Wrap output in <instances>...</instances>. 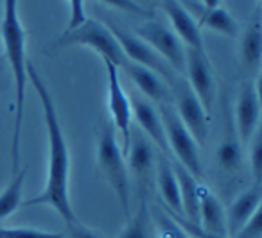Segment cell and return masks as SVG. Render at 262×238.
<instances>
[{
  "label": "cell",
  "instance_id": "cell-1",
  "mask_svg": "<svg viewBox=\"0 0 262 238\" xmlns=\"http://www.w3.org/2000/svg\"><path fill=\"white\" fill-rule=\"evenodd\" d=\"M27 76L33 83V88L40 99L41 111H43V122L47 129V141H49V169L45 186L36 197L24 201V208L31 206H51L65 224L77 220L74 211L72 199H70V151L67 144L63 126L59 122L58 109H56L54 99H52L49 86L45 84L43 77L38 74L34 65H27Z\"/></svg>",
  "mask_w": 262,
  "mask_h": 238
},
{
  "label": "cell",
  "instance_id": "cell-2",
  "mask_svg": "<svg viewBox=\"0 0 262 238\" xmlns=\"http://www.w3.org/2000/svg\"><path fill=\"white\" fill-rule=\"evenodd\" d=\"M0 34L4 41L6 58L13 76L15 86V120H13V136H11V174L20 170V140H22V124L26 113L27 97V51H26V29L20 20L18 0H4V20L0 26Z\"/></svg>",
  "mask_w": 262,
  "mask_h": 238
},
{
  "label": "cell",
  "instance_id": "cell-3",
  "mask_svg": "<svg viewBox=\"0 0 262 238\" xmlns=\"http://www.w3.org/2000/svg\"><path fill=\"white\" fill-rule=\"evenodd\" d=\"M97 165L104 181L115 194L124 217L131 215V176L126 156L112 124H104L97 140Z\"/></svg>",
  "mask_w": 262,
  "mask_h": 238
},
{
  "label": "cell",
  "instance_id": "cell-4",
  "mask_svg": "<svg viewBox=\"0 0 262 238\" xmlns=\"http://www.w3.org/2000/svg\"><path fill=\"white\" fill-rule=\"evenodd\" d=\"M88 47L94 49L102 61H110L120 68L126 63V56H124L122 49H120L117 38L110 31L106 23L99 22L94 18H86L83 23L70 31H65L56 41V47L65 49V47Z\"/></svg>",
  "mask_w": 262,
  "mask_h": 238
},
{
  "label": "cell",
  "instance_id": "cell-5",
  "mask_svg": "<svg viewBox=\"0 0 262 238\" xmlns=\"http://www.w3.org/2000/svg\"><path fill=\"white\" fill-rule=\"evenodd\" d=\"M158 113H160L162 124H164L169 154L176 156L183 169L189 170L196 179H201L203 177V161H201L200 145L196 144L194 136L176 115L172 104H160Z\"/></svg>",
  "mask_w": 262,
  "mask_h": 238
},
{
  "label": "cell",
  "instance_id": "cell-6",
  "mask_svg": "<svg viewBox=\"0 0 262 238\" xmlns=\"http://www.w3.org/2000/svg\"><path fill=\"white\" fill-rule=\"evenodd\" d=\"M171 95H172V108L176 115L183 122V126L189 129V133L194 136L198 145H205L208 140V113L205 111L203 104L196 93L192 91L190 84L183 76H176L171 83Z\"/></svg>",
  "mask_w": 262,
  "mask_h": 238
},
{
  "label": "cell",
  "instance_id": "cell-7",
  "mask_svg": "<svg viewBox=\"0 0 262 238\" xmlns=\"http://www.w3.org/2000/svg\"><path fill=\"white\" fill-rule=\"evenodd\" d=\"M126 163L129 176H133L139 188L140 197H146L151 194L155 184V170H157V151L155 145L146 138V134L140 129H131L129 145L126 151Z\"/></svg>",
  "mask_w": 262,
  "mask_h": 238
},
{
  "label": "cell",
  "instance_id": "cell-8",
  "mask_svg": "<svg viewBox=\"0 0 262 238\" xmlns=\"http://www.w3.org/2000/svg\"><path fill=\"white\" fill-rule=\"evenodd\" d=\"M133 34L139 36L142 41H146L157 54H160L164 61L176 74L183 76V70H185V45L180 41V38L176 36L171 27H167L164 22L157 18H149L144 23H140Z\"/></svg>",
  "mask_w": 262,
  "mask_h": 238
},
{
  "label": "cell",
  "instance_id": "cell-9",
  "mask_svg": "<svg viewBox=\"0 0 262 238\" xmlns=\"http://www.w3.org/2000/svg\"><path fill=\"white\" fill-rule=\"evenodd\" d=\"M106 70V84H108V111L110 118H112V126L115 129V133H119L120 136V147L122 152L126 154L127 145H129V136L131 129H133V115H131V102L127 93L124 91L122 83L119 77V68L113 63L102 61Z\"/></svg>",
  "mask_w": 262,
  "mask_h": 238
},
{
  "label": "cell",
  "instance_id": "cell-10",
  "mask_svg": "<svg viewBox=\"0 0 262 238\" xmlns=\"http://www.w3.org/2000/svg\"><path fill=\"white\" fill-rule=\"evenodd\" d=\"M183 77L203 104L205 111L210 115L215 104V97H217V83H215L214 70H212L207 52L198 51V49H185Z\"/></svg>",
  "mask_w": 262,
  "mask_h": 238
},
{
  "label": "cell",
  "instance_id": "cell-11",
  "mask_svg": "<svg viewBox=\"0 0 262 238\" xmlns=\"http://www.w3.org/2000/svg\"><path fill=\"white\" fill-rule=\"evenodd\" d=\"M108 27L113 33V36L117 38V41H119L120 49H122V52H124V56H126L127 61L137 63V65L146 66V68L153 70L155 74H158V76H160L162 79L171 86V83L174 81V77L178 76V74H176L174 70H172L171 66L164 61V58H162L160 54H157V52H155L153 49L146 43V41H142L133 33L124 31L122 27L115 26V23H110Z\"/></svg>",
  "mask_w": 262,
  "mask_h": 238
},
{
  "label": "cell",
  "instance_id": "cell-12",
  "mask_svg": "<svg viewBox=\"0 0 262 238\" xmlns=\"http://www.w3.org/2000/svg\"><path fill=\"white\" fill-rule=\"evenodd\" d=\"M233 124H235L237 134L241 144H248L258 129L260 124V91H258V79L244 81L241 84L239 95H237L235 113H233Z\"/></svg>",
  "mask_w": 262,
  "mask_h": 238
},
{
  "label": "cell",
  "instance_id": "cell-13",
  "mask_svg": "<svg viewBox=\"0 0 262 238\" xmlns=\"http://www.w3.org/2000/svg\"><path fill=\"white\" fill-rule=\"evenodd\" d=\"M223 109H225V129H223L221 141L215 149V163L223 176L233 177L243 169V144L237 134L228 101L223 102Z\"/></svg>",
  "mask_w": 262,
  "mask_h": 238
},
{
  "label": "cell",
  "instance_id": "cell-14",
  "mask_svg": "<svg viewBox=\"0 0 262 238\" xmlns=\"http://www.w3.org/2000/svg\"><path fill=\"white\" fill-rule=\"evenodd\" d=\"M131 102V115L137 120V129H140L146 138L160 151V154L169 156V147L167 140H165L164 133V124H162L160 113L153 106V102H149L146 97H142L140 93H133L129 97Z\"/></svg>",
  "mask_w": 262,
  "mask_h": 238
},
{
  "label": "cell",
  "instance_id": "cell-15",
  "mask_svg": "<svg viewBox=\"0 0 262 238\" xmlns=\"http://www.w3.org/2000/svg\"><path fill=\"white\" fill-rule=\"evenodd\" d=\"M119 70H122V72L135 83L139 93L142 95V97H146L149 102L172 104L171 88H169V84L165 83L158 74H155L153 70L137 65V63H131V61H127V59Z\"/></svg>",
  "mask_w": 262,
  "mask_h": 238
},
{
  "label": "cell",
  "instance_id": "cell-16",
  "mask_svg": "<svg viewBox=\"0 0 262 238\" xmlns=\"http://www.w3.org/2000/svg\"><path fill=\"white\" fill-rule=\"evenodd\" d=\"M180 2L185 6V9L190 13V16L196 20L200 29L201 27H207V29L228 38H235L239 34V23L221 6L207 8V6L201 4L200 0H180Z\"/></svg>",
  "mask_w": 262,
  "mask_h": 238
},
{
  "label": "cell",
  "instance_id": "cell-17",
  "mask_svg": "<svg viewBox=\"0 0 262 238\" xmlns=\"http://www.w3.org/2000/svg\"><path fill=\"white\" fill-rule=\"evenodd\" d=\"M162 8L171 22V29L180 38V41L185 45V49L205 51L201 29L198 27L196 20L190 16V13L185 9V6L180 0H164Z\"/></svg>",
  "mask_w": 262,
  "mask_h": 238
},
{
  "label": "cell",
  "instance_id": "cell-18",
  "mask_svg": "<svg viewBox=\"0 0 262 238\" xmlns=\"http://www.w3.org/2000/svg\"><path fill=\"white\" fill-rule=\"evenodd\" d=\"M260 201H262V190H260V184L257 183L253 186L243 190L233 199L232 204L225 209L228 238H232L255 213L260 211Z\"/></svg>",
  "mask_w": 262,
  "mask_h": 238
},
{
  "label": "cell",
  "instance_id": "cell-19",
  "mask_svg": "<svg viewBox=\"0 0 262 238\" xmlns=\"http://www.w3.org/2000/svg\"><path fill=\"white\" fill-rule=\"evenodd\" d=\"M155 183L158 186L162 197V204L165 209L182 215V199H180V186L178 177H176L174 166H172L169 156L158 154L157 158V170H155Z\"/></svg>",
  "mask_w": 262,
  "mask_h": 238
},
{
  "label": "cell",
  "instance_id": "cell-20",
  "mask_svg": "<svg viewBox=\"0 0 262 238\" xmlns=\"http://www.w3.org/2000/svg\"><path fill=\"white\" fill-rule=\"evenodd\" d=\"M198 226L203 227L205 231H210V233L228 236L225 206L221 204L217 195L208 186H205V184H201L200 209H198Z\"/></svg>",
  "mask_w": 262,
  "mask_h": 238
},
{
  "label": "cell",
  "instance_id": "cell-21",
  "mask_svg": "<svg viewBox=\"0 0 262 238\" xmlns=\"http://www.w3.org/2000/svg\"><path fill=\"white\" fill-rule=\"evenodd\" d=\"M239 56L244 70L258 79L262 61V26L258 16H255V20L244 31L239 47Z\"/></svg>",
  "mask_w": 262,
  "mask_h": 238
},
{
  "label": "cell",
  "instance_id": "cell-22",
  "mask_svg": "<svg viewBox=\"0 0 262 238\" xmlns=\"http://www.w3.org/2000/svg\"><path fill=\"white\" fill-rule=\"evenodd\" d=\"M174 172L178 177L180 199H182V215L189 222L198 224V209H200V194L201 183L200 179L192 176L187 169H183L180 163H174Z\"/></svg>",
  "mask_w": 262,
  "mask_h": 238
},
{
  "label": "cell",
  "instance_id": "cell-23",
  "mask_svg": "<svg viewBox=\"0 0 262 238\" xmlns=\"http://www.w3.org/2000/svg\"><path fill=\"white\" fill-rule=\"evenodd\" d=\"M27 179V166L20 169L18 172L11 174V179L0 192V220L11 217L24 202V184Z\"/></svg>",
  "mask_w": 262,
  "mask_h": 238
},
{
  "label": "cell",
  "instance_id": "cell-24",
  "mask_svg": "<svg viewBox=\"0 0 262 238\" xmlns=\"http://www.w3.org/2000/svg\"><path fill=\"white\" fill-rule=\"evenodd\" d=\"M119 238H153L151 211L147 208V199L140 197L139 208L126 219V227Z\"/></svg>",
  "mask_w": 262,
  "mask_h": 238
},
{
  "label": "cell",
  "instance_id": "cell-25",
  "mask_svg": "<svg viewBox=\"0 0 262 238\" xmlns=\"http://www.w3.org/2000/svg\"><path fill=\"white\" fill-rule=\"evenodd\" d=\"M151 226H153L155 238H189L178 220L162 206L151 215Z\"/></svg>",
  "mask_w": 262,
  "mask_h": 238
},
{
  "label": "cell",
  "instance_id": "cell-26",
  "mask_svg": "<svg viewBox=\"0 0 262 238\" xmlns=\"http://www.w3.org/2000/svg\"><path fill=\"white\" fill-rule=\"evenodd\" d=\"M0 238H65L61 231H45L38 227H4L0 226Z\"/></svg>",
  "mask_w": 262,
  "mask_h": 238
},
{
  "label": "cell",
  "instance_id": "cell-27",
  "mask_svg": "<svg viewBox=\"0 0 262 238\" xmlns=\"http://www.w3.org/2000/svg\"><path fill=\"white\" fill-rule=\"evenodd\" d=\"M250 144V169L255 177V183L260 184L262 181V133L257 129V133L251 136Z\"/></svg>",
  "mask_w": 262,
  "mask_h": 238
},
{
  "label": "cell",
  "instance_id": "cell-28",
  "mask_svg": "<svg viewBox=\"0 0 262 238\" xmlns=\"http://www.w3.org/2000/svg\"><path fill=\"white\" fill-rule=\"evenodd\" d=\"M102 4L110 6L113 9H119V11L126 13V15H133V16H140V18H153V13L147 8L140 6L137 0H99Z\"/></svg>",
  "mask_w": 262,
  "mask_h": 238
},
{
  "label": "cell",
  "instance_id": "cell-29",
  "mask_svg": "<svg viewBox=\"0 0 262 238\" xmlns=\"http://www.w3.org/2000/svg\"><path fill=\"white\" fill-rule=\"evenodd\" d=\"M162 208H164V206H162ZM167 211H169V209H167ZM169 213H171V215L178 220V224L183 227V231L189 234V238H228V236H223V234H215V233H210V231H205L203 227H200L198 224L189 222L187 219H183V217L176 215V213H172V211H169Z\"/></svg>",
  "mask_w": 262,
  "mask_h": 238
},
{
  "label": "cell",
  "instance_id": "cell-30",
  "mask_svg": "<svg viewBox=\"0 0 262 238\" xmlns=\"http://www.w3.org/2000/svg\"><path fill=\"white\" fill-rule=\"evenodd\" d=\"M63 236L65 238H104L102 234H99L95 229L84 226L79 220H74V222L67 224V229L63 231Z\"/></svg>",
  "mask_w": 262,
  "mask_h": 238
},
{
  "label": "cell",
  "instance_id": "cell-31",
  "mask_svg": "<svg viewBox=\"0 0 262 238\" xmlns=\"http://www.w3.org/2000/svg\"><path fill=\"white\" fill-rule=\"evenodd\" d=\"M67 2H69V23L65 31H70L86 20V9H84V0H67Z\"/></svg>",
  "mask_w": 262,
  "mask_h": 238
},
{
  "label": "cell",
  "instance_id": "cell-32",
  "mask_svg": "<svg viewBox=\"0 0 262 238\" xmlns=\"http://www.w3.org/2000/svg\"><path fill=\"white\" fill-rule=\"evenodd\" d=\"M260 211H257L232 238H262V222Z\"/></svg>",
  "mask_w": 262,
  "mask_h": 238
},
{
  "label": "cell",
  "instance_id": "cell-33",
  "mask_svg": "<svg viewBox=\"0 0 262 238\" xmlns=\"http://www.w3.org/2000/svg\"><path fill=\"white\" fill-rule=\"evenodd\" d=\"M201 4L207 6V8H217V6H221V0H200Z\"/></svg>",
  "mask_w": 262,
  "mask_h": 238
}]
</instances>
